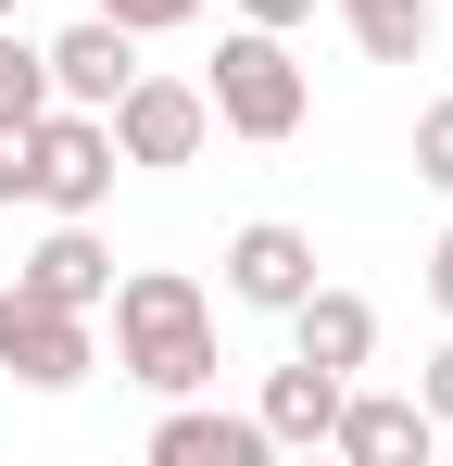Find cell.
<instances>
[{"instance_id": "1", "label": "cell", "mask_w": 453, "mask_h": 466, "mask_svg": "<svg viewBox=\"0 0 453 466\" xmlns=\"http://www.w3.org/2000/svg\"><path fill=\"white\" fill-rule=\"evenodd\" d=\"M114 315V366L139 390H215V303H202V278H176V265H139V278H114L101 290Z\"/></svg>"}, {"instance_id": "2", "label": "cell", "mask_w": 453, "mask_h": 466, "mask_svg": "<svg viewBox=\"0 0 453 466\" xmlns=\"http://www.w3.org/2000/svg\"><path fill=\"white\" fill-rule=\"evenodd\" d=\"M202 101H215L226 139H252V152H277V139H302V114H315V88H302L290 38L277 25H226L215 38V76H202Z\"/></svg>"}, {"instance_id": "3", "label": "cell", "mask_w": 453, "mask_h": 466, "mask_svg": "<svg viewBox=\"0 0 453 466\" xmlns=\"http://www.w3.org/2000/svg\"><path fill=\"white\" fill-rule=\"evenodd\" d=\"M101 127H114V164H151V177H176V164H202V139H215V101H202V88L189 76H126L114 88V114H101Z\"/></svg>"}, {"instance_id": "4", "label": "cell", "mask_w": 453, "mask_h": 466, "mask_svg": "<svg viewBox=\"0 0 453 466\" xmlns=\"http://www.w3.org/2000/svg\"><path fill=\"white\" fill-rule=\"evenodd\" d=\"M25 202H51V215H101V202H114V127L76 114V101H51L38 139H25Z\"/></svg>"}, {"instance_id": "5", "label": "cell", "mask_w": 453, "mask_h": 466, "mask_svg": "<svg viewBox=\"0 0 453 466\" xmlns=\"http://www.w3.org/2000/svg\"><path fill=\"white\" fill-rule=\"evenodd\" d=\"M0 366H13L25 390H76L88 366H101V340H88V315H76V303L0 278Z\"/></svg>"}, {"instance_id": "6", "label": "cell", "mask_w": 453, "mask_h": 466, "mask_svg": "<svg viewBox=\"0 0 453 466\" xmlns=\"http://www.w3.org/2000/svg\"><path fill=\"white\" fill-rule=\"evenodd\" d=\"M428 441H441V416L416 390H340V416H327L340 466H428Z\"/></svg>"}, {"instance_id": "7", "label": "cell", "mask_w": 453, "mask_h": 466, "mask_svg": "<svg viewBox=\"0 0 453 466\" xmlns=\"http://www.w3.org/2000/svg\"><path fill=\"white\" fill-rule=\"evenodd\" d=\"M302 290H315V239H302L290 215H252V228L226 239V303H252V315H290Z\"/></svg>"}, {"instance_id": "8", "label": "cell", "mask_w": 453, "mask_h": 466, "mask_svg": "<svg viewBox=\"0 0 453 466\" xmlns=\"http://www.w3.org/2000/svg\"><path fill=\"white\" fill-rule=\"evenodd\" d=\"M38 51H51V101H76V114H114V88L139 76V38L114 13H76L64 38H38Z\"/></svg>"}, {"instance_id": "9", "label": "cell", "mask_w": 453, "mask_h": 466, "mask_svg": "<svg viewBox=\"0 0 453 466\" xmlns=\"http://www.w3.org/2000/svg\"><path fill=\"white\" fill-rule=\"evenodd\" d=\"M277 441H265V416H226V403H202V390H176L164 416H151V466H265Z\"/></svg>"}, {"instance_id": "10", "label": "cell", "mask_w": 453, "mask_h": 466, "mask_svg": "<svg viewBox=\"0 0 453 466\" xmlns=\"http://www.w3.org/2000/svg\"><path fill=\"white\" fill-rule=\"evenodd\" d=\"M340 366H315V353H290V366H265V390H252V416H265V441L277 454H315L327 441V416H340Z\"/></svg>"}, {"instance_id": "11", "label": "cell", "mask_w": 453, "mask_h": 466, "mask_svg": "<svg viewBox=\"0 0 453 466\" xmlns=\"http://www.w3.org/2000/svg\"><path fill=\"white\" fill-rule=\"evenodd\" d=\"M13 278H25V290H51V303H76V315H101L114 252H101V228H88V215H51V239H38V252H13Z\"/></svg>"}, {"instance_id": "12", "label": "cell", "mask_w": 453, "mask_h": 466, "mask_svg": "<svg viewBox=\"0 0 453 466\" xmlns=\"http://www.w3.org/2000/svg\"><path fill=\"white\" fill-rule=\"evenodd\" d=\"M290 353L340 366V379H366V366H378V303H366V290H327V278H315V290L290 303Z\"/></svg>"}, {"instance_id": "13", "label": "cell", "mask_w": 453, "mask_h": 466, "mask_svg": "<svg viewBox=\"0 0 453 466\" xmlns=\"http://www.w3.org/2000/svg\"><path fill=\"white\" fill-rule=\"evenodd\" d=\"M340 25H353V51H366V64H428V38H441V13H428V0H340Z\"/></svg>"}, {"instance_id": "14", "label": "cell", "mask_w": 453, "mask_h": 466, "mask_svg": "<svg viewBox=\"0 0 453 466\" xmlns=\"http://www.w3.org/2000/svg\"><path fill=\"white\" fill-rule=\"evenodd\" d=\"M88 13H114L126 38H164V25H202L215 0H88Z\"/></svg>"}, {"instance_id": "15", "label": "cell", "mask_w": 453, "mask_h": 466, "mask_svg": "<svg viewBox=\"0 0 453 466\" xmlns=\"http://www.w3.org/2000/svg\"><path fill=\"white\" fill-rule=\"evenodd\" d=\"M416 177L453 202V101H428V114H416Z\"/></svg>"}, {"instance_id": "16", "label": "cell", "mask_w": 453, "mask_h": 466, "mask_svg": "<svg viewBox=\"0 0 453 466\" xmlns=\"http://www.w3.org/2000/svg\"><path fill=\"white\" fill-rule=\"evenodd\" d=\"M25 139H38V127H25V114H0V202H25Z\"/></svg>"}, {"instance_id": "17", "label": "cell", "mask_w": 453, "mask_h": 466, "mask_svg": "<svg viewBox=\"0 0 453 466\" xmlns=\"http://www.w3.org/2000/svg\"><path fill=\"white\" fill-rule=\"evenodd\" d=\"M416 403H428V416H441V429H453V340H441V353H428V366H416Z\"/></svg>"}, {"instance_id": "18", "label": "cell", "mask_w": 453, "mask_h": 466, "mask_svg": "<svg viewBox=\"0 0 453 466\" xmlns=\"http://www.w3.org/2000/svg\"><path fill=\"white\" fill-rule=\"evenodd\" d=\"M239 25H277L290 38V25H315V0H239Z\"/></svg>"}, {"instance_id": "19", "label": "cell", "mask_w": 453, "mask_h": 466, "mask_svg": "<svg viewBox=\"0 0 453 466\" xmlns=\"http://www.w3.org/2000/svg\"><path fill=\"white\" fill-rule=\"evenodd\" d=\"M428 303H441V315H453V228H441V239H428Z\"/></svg>"}, {"instance_id": "20", "label": "cell", "mask_w": 453, "mask_h": 466, "mask_svg": "<svg viewBox=\"0 0 453 466\" xmlns=\"http://www.w3.org/2000/svg\"><path fill=\"white\" fill-rule=\"evenodd\" d=\"M0 25H13V0H0Z\"/></svg>"}, {"instance_id": "21", "label": "cell", "mask_w": 453, "mask_h": 466, "mask_svg": "<svg viewBox=\"0 0 453 466\" xmlns=\"http://www.w3.org/2000/svg\"><path fill=\"white\" fill-rule=\"evenodd\" d=\"M0 265H13V252H0Z\"/></svg>"}]
</instances>
